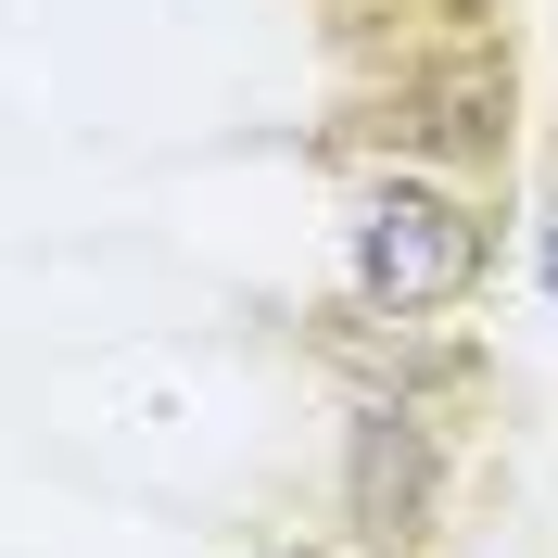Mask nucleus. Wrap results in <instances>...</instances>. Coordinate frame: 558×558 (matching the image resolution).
<instances>
[{"label": "nucleus", "mask_w": 558, "mask_h": 558, "mask_svg": "<svg viewBox=\"0 0 558 558\" xmlns=\"http://www.w3.org/2000/svg\"><path fill=\"white\" fill-rule=\"evenodd\" d=\"M470 279H483V216L470 204L418 191V178L368 191V216H355V292L381 317H432V305H457Z\"/></svg>", "instance_id": "nucleus-1"}, {"label": "nucleus", "mask_w": 558, "mask_h": 558, "mask_svg": "<svg viewBox=\"0 0 558 558\" xmlns=\"http://www.w3.org/2000/svg\"><path fill=\"white\" fill-rule=\"evenodd\" d=\"M546 292H558V229H546Z\"/></svg>", "instance_id": "nucleus-2"}]
</instances>
